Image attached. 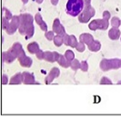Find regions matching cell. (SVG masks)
<instances>
[{
  "label": "cell",
  "instance_id": "4316f807",
  "mask_svg": "<svg viewBox=\"0 0 121 117\" xmlns=\"http://www.w3.org/2000/svg\"><path fill=\"white\" fill-rule=\"evenodd\" d=\"M45 36L46 38L48 40V41H51V40H53L54 39V32H52V31H49V32H46V35H45Z\"/></svg>",
  "mask_w": 121,
  "mask_h": 117
},
{
  "label": "cell",
  "instance_id": "60d3db41",
  "mask_svg": "<svg viewBox=\"0 0 121 117\" xmlns=\"http://www.w3.org/2000/svg\"><path fill=\"white\" fill-rule=\"evenodd\" d=\"M22 1H23V3H24V4H26V3L28 2V0H22Z\"/></svg>",
  "mask_w": 121,
  "mask_h": 117
},
{
  "label": "cell",
  "instance_id": "f1b7e54d",
  "mask_svg": "<svg viewBox=\"0 0 121 117\" xmlns=\"http://www.w3.org/2000/svg\"><path fill=\"white\" fill-rule=\"evenodd\" d=\"M80 69H81L83 72H86V71H87V69H88V65H87V63H86V61H82V62H81Z\"/></svg>",
  "mask_w": 121,
  "mask_h": 117
},
{
  "label": "cell",
  "instance_id": "d590c367",
  "mask_svg": "<svg viewBox=\"0 0 121 117\" xmlns=\"http://www.w3.org/2000/svg\"><path fill=\"white\" fill-rule=\"evenodd\" d=\"M68 37H69V36H67V34L63 36V42H64L65 44H67V42H68Z\"/></svg>",
  "mask_w": 121,
  "mask_h": 117
},
{
  "label": "cell",
  "instance_id": "7402d4cb",
  "mask_svg": "<svg viewBox=\"0 0 121 117\" xmlns=\"http://www.w3.org/2000/svg\"><path fill=\"white\" fill-rule=\"evenodd\" d=\"M80 65H81V63H79L77 59H74L72 61L70 62V67L72 68L73 70H78L80 68Z\"/></svg>",
  "mask_w": 121,
  "mask_h": 117
},
{
  "label": "cell",
  "instance_id": "4dcf8cb0",
  "mask_svg": "<svg viewBox=\"0 0 121 117\" xmlns=\"http://www.w3.org/2000/svg\"><path fill=\"white\" fill-rule=\"evenodd\" d=\"M3 11L5 12V17H6V19H8V20H10V19H12V14L9 12L7 9H6V8H3Z\"/></svg>",
  "mask_w": 121,
  "mask_h": 117
},
{
  "label": "cell",
  "instance_id": "8d00e7d4",
  "mask_svg": "<svg viewBox=\"0 0 121 117\" xmlns=\"http://www.w3.org/2000/svg\"><path fill=\"white\" fill-rule=\"evenodd\" d=\"M6 83H7V76L6 75H3V81H2V84L3 85H6Z\"/></svg>",
  "mask_w": 121,
  "mask_h": 117
},
{
  "label": "cell",
  "instance_id": "ffe728a7",
  "mask_svg": "<svg viewBox=\"0 0 121 117\" xmlns=\"http://www.w3.org/2000/svg\"><path fill=\"white\" fill-rule=\"evenodd\" d=\"M78 41H77V38L74 36H69L68 37V42H67V45H70L71 47H76L78 45Z\"/></svg>",
  "mask_w": 121,
  "mask_h": 117
},
{
  "label": "cell",
  "instance_id": "603a6c76",
  "mask_svg": "<svg viewBox=\"0 0 121 117\" xmlns=\"http://www.w3.org/2000/svg\"><path fill=\"white\" fill-rule=\"evenodd\" d=\"M54 43L56 46H60L61 44L64 43V42H63V36H61L59 35H56V36L54 37Z\"/></svg>",
  "mask_w": 121,
  "mask_h": 117
},
{
  "label": "cell",
  "instance_id": "d6a6232c",
  "mask_svg": "<svg viewBox=\"0 0 121 117\" xmlns=\"http://www.w3.org/2000/svg\"><path fill=\"white\" fill-rule=\"evenodd\" d=\"M100 84H101V85H107V84H108V85H111L112 82L109 80L108 77H105V76H104V77H102L101 81H100Z\"/></svg>",
  "mask_w": 121,
  "mask_h": 117
},
{
  "label": "cell",
  "instance_id": "9a60e30c",
  "mask_svg": "<svg viewBox=\"0 0 121 117\" xmlns=\"http://www.w3.org/2000/svg\"><path fill=\"white\" fill-rule=\"evenodd\" d=\"M27 50L30 54H36L39 51V46H38L37 43L33 42V43H30L27 45Z\"/></svg>",
  "mask_w": 121,
  "mask_h": 117
},
{
  "label": "cell",
  "instance_id": "83f0119b",
  "mask_svg": "<svg viewBox=\"0 0 121 117\" xmlns=\"http://www.w3.org/2000/svg\"><path fill=\"white\" fill-rule=\"evenodd\" d=\"M9 22H8V19H6V17H3V20H2V27H3V29H5L6 30L7 29V27H8V25H9Z\"/></svg>",
  "mask_w": 121,
  "mask_h": 117
},
{
  "label": "cell",
  "instance_id": "8fae6325",
  "mask_svg": "<svg viewBox=\"0 0 121 117\" xmlns=\"http://www.w3.org/2000/svg\"><path fill=\"white\" fill-rule=\"evenodd\" d=\"M108 36L112 40H117L120 37V31L118 30L117 27H113L112 29L109 30Z\"/></svg>",
  "mask_w": 121,
  "mask_h": 117
},
{
  "label": "cell",
  "instance_id": "7c38bea8",
  "mask_svg": "<svg viewBox=\"0 0 121 117\" xmlns=\"http://www.w3.org/2000/svg\"><path fill=\"white\" fill-rule=\"evenodd\" d=\"M87 46H88V49L90 50V51H93V52H97L98 50L100 49V47H101V44L99 41H97V40H93L92 42L87 44Z\"/></svg>",
  "mask_w": 121,
  "mask_h": 117
},
{
  "label": "cell",
  "instance_id": "277c9868",
  "mask_svg": "<svg viewBox=\"0 0 121 117\" xmlns=\"http://www.w3.org/2000/svg\"><path fill=\"white\" fill-rule=\"evenodd\" d=\"M59 73L60 72H59L58 68H56V67L52 68L51 71L49 72V74L47 76V78H46V84H50L55 78H56L59 75Z\"/></svg>",
  "mask_w": 121,
  "mask_h": 117
},
{
  "label": "cell",
  "instance_id": "5b68a950",
  "mask_svg": "<svg viewBox=\"0 0 121 117\" xmlns=\"http://www.w3.org/2000/svg\"><path fill=\"white\" fill-rule=\"evenodd\" d=\"M18 60H19L20 65L23 67H30L31 65H32V59H31L30 57L26 56V55L18 57Z\"/></svg>",
  "mask_w": 121,
  "mask_h": 117
},
{
  "label": "cell",
  "instance_id": "e575fe53",
  "mask_svg": "<svg viewBox=\"0 0 121 117\" xmlns=\"http://www.w3.org/2000/svg\"><path fill=\"white\" fill-rule=\"evenodd\" d=\"M103 18L104 19H107V20H108L110 18V13L108 11H105L103 13Z\"/></svg>",
  "mask_w": 121,
  "mask_h": 117
},
{
  "label": "cell",
  "instance_id": "52a82bcc",
  "mask_svg": "<svg viewBox=\"0 0 121 117\" xmlns=\"http://www.w3.org/2000/svg\"><path fill=\"white\" fill-rule=\"evenodd\" d=\"M91 17H92V16H91L90 14L88 13V11L86 10V9L81 13V14L78 15V20L80 23H87V22L90 20Z\"/></svg>",
  "mask_w": 121,
  "mask_h": 117
},
{
  "label": "cell",
  "instance_id": "e0dca14e",
  "mask_svg": "<svg viewBox=\"0 0 121 117\" xmlns=\"http://www.w3.org/2000/svg\"><path fill=\"white\" fill-rule=\"evenodd\" d=\"M110 61V66L111 69H117V68L121 67V60L117 59V58H114L109 60Z\"/></svg>",
  "mask_w": 121,
  "mask_h": 117
},
{
  "label": "cell",
  "instance_id": "9c48e42d",
  "mask_svg": "<svg viewBox=\"0 0 121 117\" xmlns=\"http://www.w3.org/2000/svg\"><path fill=\"white\" fill-rule=\"evenodd\" d=\"M16 58H17V57L13 55L12 52H11L10 50H8L6 53H5V52L3 53V61L6 62V63H8V64L12 63Z\"/></svg>",
  "mask_w": 121,
  "mask_h": 117
},
{
  "label": "cell",
  "instance_id": "4fadbf2b",
  "mask_svg": "<svg viewBox=\"0 0 121 117\" xmlns=\"http://www.w3.org/2000/svg\"><path fill=\"white\" fill-rule=\"evenodd\" d=\"M23 82V74H17L14 75L11 80H10V84L11 85H19Z\"/></svg>",
  "mask_w": 121,
  "mask_h": 117
},
{
  "label": "cell",
  "instance_id": "cb8c5ba5",
  "mask_svg": "<svg viewBox=\"0 0 121 117\" xmlns=\"http://www.w3.org/2000/svg\"><path fill=\"white\" fill-rule=\"evenodd\" d=\"M121 22H120V19L117 18V17H113V18L111 19V25L113 27H117V28H118L119 27V25H120Z\"/></svg>",
  "mask_w": 121,
  "mask_h": 117
},
{
  "label": "cell",
  "instance_id": "8992f818",
  "mask_svg": "<svg viewBox=\"0 0 121 117\" xmlns=\"http://www.w3.org/2000/svg\"><path fill=\"white\" fill-rule=\"evenodd\" d=\"M23 83L26 85H31L35 83V77L33 74H31L28 72H24L23 73Z\"/></svg>",
  "mask_w": 121,
  "mask_h": 117
},
{
  "label": "cell",
  "instance_id": "ac0fdd59",
  "mask_svg": "<svg viewBox=\"0 0 121 117\" xmlns=\"http://www.w3.org/2000/svg\"><path fill=\"white\" fill-rule=\"evenodd\" d=\"M100 68L103 70V71H108L109 69H111V66H110V61L109 60H107V59H103L101 63H100Z\"/></svg>",
  "mask_w": 121,
  "mask_h": 117
},
{
  "label": "cell",
  "instance_id": "6da1fadb",
  "mask_svg": "<svg viewBox=\"0 0 121 117\" xmlns=\"http://www.w3.org/2000/svg\"><path fill=\"white\" fill-rule=\"evenodd\" d=\"M84 0H68L67 3V13L71 16H77L81 13Z\"/></svg>",
  "mask_w": 121,
  "mask_h": 117
},
{
  "label": "cell",
  "instance_id": "d6986e66",
  "mask_svg": "<svg viewBox=\"0 0 121 117\" xmlns=\"http://www.w3.org/2000/svg\"><path fill=\"white\" fill-rule=\"evenodd\" d=\"M44 59L48 62H55V56L54 53L52 52H45V55H44Z\"/></svg>",
  "mask_w": 121,
  "mask_h": 117
},
{
  "label": "cell",
  "instance_id": "ab89813d",
  "mask_svg": "<svg viewBox=\"0 0 121 117\" xmlns=\"http://www.w3.org/2000/svg\"><path fill=\"white\" fill-rule=\"evenodd\" d=\"M36 3H38V4H41L43 2V0H36Z\"/></svg>",
  "mask_w": 121,
  "mask_h": 117
},
{
  "label": "cell",
  "instance_id": "3957f363",
  "mask_svg": "<svg viewBox=\"0 0 121 117\" xmlns=\"http://www.w3.org/2000/svg\"><path fill=\"white\" fill-rule=\"evenodd\" d=\"M9 50L12 52L13 55L16 56V57H17V58L20 57V56L26 55L25 54V51L22 48V45L20 44V43H15L14 45L12 46V48H10Z\"/></svg>",
  "mask_w": 121,
  "mask_h": 117
},
{
  "label": "cell",
  "instance_id": "5bb4252c",
  "mask_svg": "<svg viewBox=\"0 0 121 117\" xmlns=\"http://www.w3.org/2000/svg\"><path fill=\"white\" fill-rule=\"evenodd\" d=\"M97 24H98V29L106 30L108 27V20L107 19H97Z\"/></svg>",
  "mask_w": 121,
  "mask_h": 117
},
{
  "label": "cell",
  "instance_id": "74e56055",
  "mask_svg": "<svg viewBox=\"0 0 121 117\" xmlns=\"http://www.w3.org/2000/svg\"><path fill=\"white\" fill-rule=\"evenodd\" d=\"M90 1L91 0H84V2H85V7L86 6H90Z\"/></svg>",
  "mask_w": 121,
  "mask_h": 117
},
{
  "label": "cell",
  "instance_id": "d4e9b609",
  "mask_svg": "<svg viewBox=\"0 0 121 117\" xmlns=\"http://www.w3.org/2000/svg\"><path fill=\"white\" fill-rule=\"evenodd\" d=\"M17 29H18V28H17L16 26L14 25H12L11 23L9 24V25H8V27H7V29H6V33L8 34V35H13L16 31H17Z\"/></svg>",
  "mask_w": 121,
  "mask_h": 117
},
{
  "label": "cell",
  "instance_id": "30bf717a",
  "mask_svg": "<svg viewBox=\"0 0 121 117\" xmlns=\"http://www.w3.org/2000/svg\"><path fill=\"white\" fill-rule=\"evenodd\" d=\"M93 40H94L93 36H91L90 34H87V33L82 34V35L79 36V41H80L81 43L86 44H88L90 43V42H92Z\"/></svg>",
  "mask_w": 121,
  "mask_h": 117
},
{
  "label": "cell",
  "instance_id": "7a4b0ae2",
  "mask_svg": "<svg viewBox=\"0 0 121 117\" xmlns=\"http://www.w3.org/2000/svg\"><path fill=\"white\" fill-rule=\"evenodd\" d=\"M53 30L54 32L56 33V35H59L61 36H64L66 35V31L64 26L61 25L60 22H59V19L56 18L54 21V24H53Z\"/></svg>",
  "mask_w": 121,
  "mask_h": 117
},
{
  "label": "cell",
  "instance_id": "2e32d148",
  "mask_svg": "<svg viewBox=\"0 0 121 117\" xmlns=\"http://www.w3.org/2000/svg\"><path fill=\"white\" fill-rule=\"evenodd\" d=\"M57 63L60 65L61 66H63V67L65 68H67L69 65H70V62H68L67 60V58L65 57V56H59V58H58V60H57Z\"/></svg>",
  "mask_w": 121,
  "mask_h": 117
},
{
  "label": "cell",
  "instance_id": "ba28073f",
  "mask_svg": "<svg viewBox=\"0 0 121 117\" xmlns=\"http://www.w3.org/2000/svg\"><path fill=\"white\" fill-rule=\"evenodd\" d=\"M20 16V19H21V24L26 25H30V24H33V21H34V18L31 16L30 15L28 14H23Z\"/></svg>",
  "mask_w": 121,
  "mask_h": 117
},
{
  "label": "cell",
  "instance_id": "484cf974",
  "mask_svg": "<svg viewBox=\"0 0 121 117\" xmlns=\"http://www.w3.org/2000/svg\"><path fill=\"white\" fill-rule=\"evenodd\" d=\"M88 27H89L90 30H93V31L98 29V24H97V19H96V20H93L92 22H90V24L88 25Z\"/></svg>",
  "mask_w": 121,
  "mask_h": 117
},
{
  "label": "cell",
  "instance_id": "f35d334b",
  "mask_svg": "<svg viewBox=\"0 0 121 117\" xmlns=\"http://www.w3.org/2000/svg\"><path fill=\"white\" fill-rule=\"evenodd\" d=\"M51 3H52V5L56 6V5H57V3H58V0H51Z\"/></svg>",
  "mask_w": 121,
  "mask_h": 117
},
{
  "label": "cell",
  "instance_id": "44dd1931",
  "mask_svg": "<svg viewBox=\"0 0 121 117\" xmlns=\"http://www.w3.org/2000/svg\"><path fill=\"white\" fill-rule=\"evenodd\" d=\"M64 56H65V57L67 58V60L68 62H71L72 60L75 59V55H74V53H73L71 50H67Z\"/></svg>",
  "mask_w": 121,
  "mask_h": 117
},
{
  "label": "cell",
  "instance_id": "1f68e13d",
  "mask_svg": "<svg viewBox=\"0 0 121 117\" xmlns=\"http://www.w3.org/2000/svg\"><path fill=\"white\" fill-rule=\"evenodd\" d=\"M76 48H77V50L78 52H83V51H85V44L80 42V43L78 44V45L76 46Z\"/></svg>",
  "mask_w": 121,
  "mask_h": 117
},
{
  "label": "cell",
  "instance_id": "f546056e",
  "mask_svg": "<svg viewBox=\"0 0 121 117\" xmlns=\"http://www.w3.org/2000/svg\"><path fill=\"white\" fill-rule=\"evenodd\" d=\"M35 20H36V22L37 23V25H41V23L44 22L42 17H41V15H40V14H36V16H35Z\"/></svg>",
  "mask_w": 121,
  "mask_h": 117
},
{
  "label": "cell",
  "instance_id": "836d02e7",
  "mask_svg": "<svg viewBox=\"0 0 121 117\" xmlns=\"http://www.w3.org/2000/svg\"><path fill=\"white\" fill-rule=\"evenodd\" d=\"M44 55H45V52H43V51H41V50H39V51L36 54V57H37L39 60L44 59Z\"/></svg>",
  "mask_w": 121,
  "mask_h": 117
}]
</instances>
